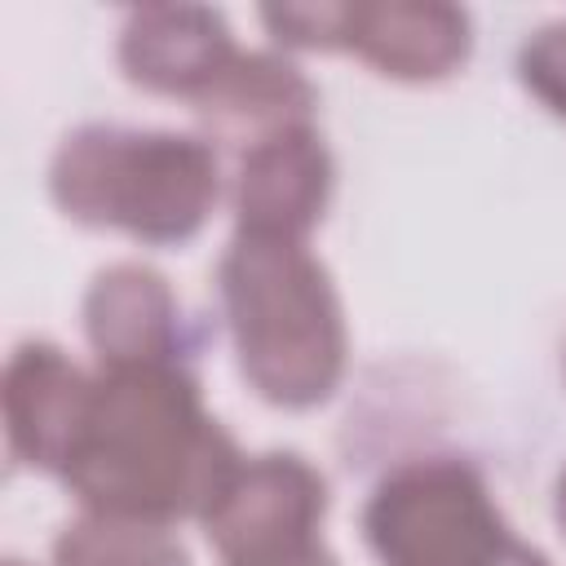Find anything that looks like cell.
I'll list each match as a JSON object with an SVG mask.
<instances>
[{"instance_id":"5b68a950","label":"cell","mask_w":566,"mask_h":566,"mask_svg":"<svg viewBox=\"0 0 566 566\" xmlns=\"http://www.w3.org/2000/svg\"><path fill=\"white\" fill-rule=\"evenodd\" d=\"M332 491L327 478L296 451H261L243 455L208 513L199 517L208 544L221 562L270 553L305 539H323Z\"/></svg>"},{"instance_id":"5bb4252c","label":"cell","mask_w":566,"mask_h":566,"mask_svg":"<svg viewBox=\"0 0 566 566\" xmlns=\"http://www.w3.org/2000/svg\"><path fill=\"white\" fill-rule=\"evenodd\" d=\"M553 513H557V526H562V535H566V469H562L557 491H553Z\"/></svg>"},{"instance_id":"ba28073f","label":"cell","mask_w":566,"mask_h":566,"mask_svg":"<svg viewBox=\"0 0 566 566\" xmlns=\"http://www.w3.org/2000/svg\"><path fill=\"white\" fill-rule=\"evenodd\" d=\"M239 57L234 31L208 4H137L119 22L115 62L124 80L155 97L199 102Z\"/></svg>"},{"instance_id":"3957f363","label":"cell","mask_w":566,"mask_h":566,"mask_svg":"<svg viewBox=\"0 0 566 566\" xmlns=\"http://www.w3.org/2000/svg\"><path fill=\"white\" fill-rule=\"evenodd\" d=\"M221 190V150L177 128L80 124L49 159V199L66 221L146 248L190 243L217 212Z\"/></svg>"},{"instance_id":"7a4b0ae2","label":"cell","mask_w":566,"mask_h":566,"mask_svg":"<svg viewBox=\"0 0 566 566\" xmlns=\"http://www.w3.org/2000/svg\"><path fill=\"white\" fill-rule=\"evenodd\" d=\"M217 301L248 389L283 411L323 407L349 367V327L327 265L301 239L230 234Z\"/></svg>"},{"instance_id":"9a60e30c","label":"cell","mask_w":566,"mask_h":566,"mask_svg":"<svg viewBox=\"0 0 566 566\" xmlns=\"http://www.w3.org/2000/svg\"><path fill=\"white\" fill-rule=\"evenodd\" d=\"M4 566H27V562H18V557H9V562H4Z\"/></svg>"},{"instance_id":"9c48e42d","label":"cell","mask_w":566,"mask_h":566,"mask_svg":"<svg viewBox=\"0 0 566 566\" xmlns=\"http://www.w3.org/2000/svg\"><path fill=\"white\" fill-rule=\"evenodd\" d=\"M88 389H93V371H84L62 345L22 340L9 354L0 380L9 460L62 478L88 411Z\"/></svg>"},{"instance_id":"6da1fadb","label":"cell","mask_w":566,"mask_h":566,"mask_svg":"<svg viewBox=\"0 0 566 566\" xmlns=\"http://www.w3.org/2000/svg\"><path fill=\"white\" fill-rule=\"evenodd\" d=\"M239 460L243 451L208 411L190 363L97 367L57 482L84 513L172 531L208 513Z\"/></svg>"},{"instance_id":"30bf717a","label":"cell","mask_w":566,"mask_h":566,"mask_svg":"<svg viewBox=\"0 0 566 566\" xmlns=\"http://www.w3.org/2000/svg\"><path fill=\"white\" fill-rule=\"evenodd\" d=\"M84 340L97 354V367H137V363H190L186 314L172 283L142 261L102 265L80 301Z\"/></svg>"},{"instance_id":"8fae6325","label":"cell","mask_w":566,"mask_h":566,"mask_svg":"<svg viewBox=\"0 0 566 566\" xmlns=\"http://www.w3.org/2000/svg\"><path fill=\"white\" fill-rule=\"evenodd\" d=\"M318 88L310 75L270 49H239V57L221 71V80L195 102L199 137L217 150H234V159L265 137L314 124Z\"/></svg>"},{"instance_id":"52a82bcc","label":"cell","mask_w":566,"mask_h":566,"mask_svg":"<svg viewBox=\"0 0 566 566\" xmlns=\"http://www.w3.org/2000/svg\"><path fill=\"white\" fill-rule=\"evenodd\" d=\"M332 190H336V159L318 124H301L279 137H265L261 146L234 159V177H230L234 234L305 243L310 230L327 217Z\"/></svg>"},{"instance_id":"4fadbf2b","label":"cell","mask_w":566,"mask_h":566,"mask_svg":"<svg viewBox=\"0 0 566 566\" xmlns=\"http://www.w3.org/2000/svg\"><path fill=\"white\" fill-rule=\"evenodd\" d=\"M226 566H340V562L323 539H305V544H287V548H270V553H248Z\"/></svg>"},{"instance_id":"7c38bea8","label":"cell","mask_w":566,"mask_h":566,"mask_svg":"<svg viewBox=\"0 0 566 566\" xmlns=\"http://www.w3.org/2000/svg\"><path fill=\"white\" fill-rule=\"evenodd\" d=\"M53 566H190V557L168 526L80 509L53 539Z\"/></svg>"},{"instance_id":"8992f818","label":"cell","mask_w":566,"mask_h":566,"mask_svg":"<svg viewBox=\"0 0 566 566\" xmlns=\"http://www.w3.org/2000/svg\"><path fill=\"white\" fill-rule=\"evenodd\" d=\"M332 53H354L398 84H438L469 62L473 18L447 0H354L340 4Z\"/></svg>"},{"instance_id":"277c9868","label":"cell","mask_w":566,"mask_h":566,"mask_svg":"<svg viewBox=\"0 0 566 566\" xmlns=\"http://www.w3.org/2000/svg\"><path fill=\"white\" fill-rule=\"evenodd\" d=\"M358 526L380 566H509L526 544L500 513L486 473L451 451L385 469Z\"/></svg>"}]
</instances>
